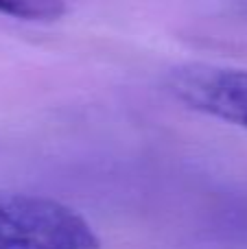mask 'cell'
<instances>
[{
  "instance_id": "obj_1",
  "label": "cell",
  "mask_w": 247,
  "mask_h": 249,
  "mask_svg": "<svg viewBox=\"0 0 247 249\" xmlns=\"http://www.w3.org/2000/svg\"><path fill=\"white\" fill-rule=\"evenodd\" d=\"M0 249H101V238L66 203L0 190Z\"/></svg>"
},
{
  "instance_id": "obj_2",
  "label": "cell",
  "mask_w": 247,
  "mask_h": 249,
  "mask_svg": "<svg viewBox=\"0 0 247 249\" xmlns=\"http://www.w3.org/2000/svg\"><path fill=\"white\" fill-rule=\"evenodd\" d=\"M164 86L188 109L247 129V70L182 64L166 74Z\"/></svg>"
},
{
  "instance_id": "obj_3",
  "label": "cell",
  "mask_w": 247,
  "mask_h": 249,
  "mask_svg": "<svg viewBox=\"0 0 247 249\" xmlns=\"http://www.w3.org/2000/svg\"><path fill=\"white\" fill-rule=\"evenodd\" d=\"M0 13L18 20H59L66 13V0H0Z\"/></svg>"
}]
</instances>
